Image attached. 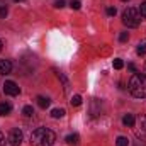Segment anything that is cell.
<instances>
[{"mask_svg": "<svg viewBox=\"0 0 146 146\" xmlns=\"http://www.w3.org/2000/svg\"><path fill=\"white\" fill-rule=\"evenodd\" d=\"M49 104H51V100H49L48 97H42V95H39V97H37V106H39L41 109L49 107Z\"/></svg>", "mask_w": 146, "mask_h": 146, "instance_id": "obj_8", "label": "cell"}, {"mask_svg": "<svg viewBox=\"0 0 146 146\" xmlns=\"http://www.w3.org/2000/svg\"><path fill=\"white\" fill-rule=\"evenodd\" d=\"M12 72V63L9 60H0V75H9Z\"/></svg>", "mask_w": 146, "mask_h": 146, "instance_id": "obj_6", "label": "cell"}, {"mask_svg": "<svg viewBox=\"0 0 146 146\" xmlns=\"http://www.w3.org/2000/svg\"><path fill=\"white\" fill-rule=\"evenodd\" d=\"M66 143L70 146H76L78 143H80V136L76 134V133H73V134H70L68 138H66Z\"/></svg>", "mask_w": 146, "mask_h": 146, "instance_id": "obj_9", "label": "cell"}, {"mask_svg": "<svg viewBox=\"0 0 146 146\" xmlns=\"http://www.w3.org/2000/svg\"><path fill=\"white\" fill-rule=\"evenodd\" d=\"M80 104H82V97H80V95H73V97H72V106L78 107Z\"/></svg>", "mask_w": 146, "mask_h": 146, "instance_id": "obj_16", "label": "cell"}, {"mask_svg": "<svg viewBox=\"0 0 146 146\" xmlns=\"http://www.w3.org/2000/svg\"><path fill=\"white\" fill-rule=\"evenodd\" d=\"M51 115H53L54 119H60V117L65 115V109H54L53 112H51Z\"/></svg>", "mask_w": 146, "mask_h": 146, "instance_id": "obj_15", "label": "cell"}, {"mask_svg": "<svg viewBox=\"0 0 146 146\" xmlns=\"http://www.w3.org/2000/svg\"><path fill=\"white\" fill-rule=\"evenodd\" d=\"M127 70H129V72H133V73H138L136 65H133V63H129V65H127Z\"/></svg>", "mask_w": 146, "mask_h": 146, "instance_id": "obj_24", "label": "cell"}, {"mask_svg": "<svg viewBox=\"0 0 146 146\" xmlns=\"http://www.w3.org/2000/svg\"><path fill=\"white\" fill-rule=\"evenodd\" d=\"M3 145H5V136L0 133V146H3Z\"/></svg>", "mask_w": 146, "mask_h": 146, "instance_id": "obj_25", "label": "cell"}, {"mask_svg": "<svg viewBox=\"0 0 146 146\" xmlns=\"http://www.w3.org/2000/svg\"><path fill=\"white\" fill-rule=\"evenodd\" d=\"M127 39H129V34H127V33H121V34H119V41H121V42H126Z\"/></svg>", "mask_w": 146, "mask_h": 146, "instance_id": "obj_20", "label": "cell"}, {"mask_svg": "<svg viewBox=\"0 0 146 146\" xmlns=\"http://www.w3.org/2000/svg\"><path fill=\"white\" fill-rule=\"evenodd\" d=\"M122 122H124V126L133 127V126L136 124V119H134V115H133V114H126V115L122 117Z\"/></svg>", "mask_w": 146, "mask_h": 146, "instance_id": "obj_7", "label": "cell"}, {"mask_svg": "<svg viewBox=\"0 0 146 146\" xmlns=\"http://www.w3.org/2000/svg\"><path fill=\"white\" fill-rule=\"evenodd\" d=\"M7 14H9L7 7H5V5H3V7H0V17H2V19H5V17H7Z\"/></svg>", "mask_w": 146, "mask_h": 146, "instance_id": "obj_21", "label": "cell"}, {"mask_svg": "<svg viewBox=\"0 0 146 146\" xmlns=\"http://www.w3.org/2000/svg\"><path fill=\"white\" fill-rule=\"evenodd\" d=\"M122 2H127V0H122Z\"/></svg>", "mask_w": 146, "mask_h": 146, "instance_id": "obj_28", "label": "cell"}, {"mask_svg": "<svg viewBox=\"0 0 146 146\" xmlns=\"http://www.w3.org/2000/svg\"><path fill=\"white\" fill-rule=\"evenodd\" d=\"M56 139L54 133L46 127H39L31 134V146H53Z\"/></svg>", "mask_w": 146, "mask_h": 146, "instance_id": "obj_2", "label": "cell"}, {"mask_svg": "<svg viewBox=\"0 0 146 146\" xmlns=\"http://www.w3.org/2000/svg\"><path fill=\"white\" fill-rule=\"evenodd\" d=\"M141 22V14L138 9L134 7H127L124 12H122V24L127 26V27H138Z\"/></svg>", "mask_w": 146, "mask_h": 146, "instance_id": "obj_3", "label": "cell"}, {"mask_svg": "<svg viewBox=\"0 0 146 146\" xmlns=\"http://www.w3.org/2000/svg\"><path fill=\"white\" fill-rule=\"evenodd\" d=\"M70 7H72L73 10H78V9L82 7V2H80V0H72V2H70Z\"/></svg>", "mask_w": 146, "mask_h": 146, "instance_id": "obj_17", "label": "cell"}, {"mask_svg": "<svg viewBox=\"0 0 146 146\" xmlns=\"http://www.w3.org/2000/svg\"><path fill=\"white\" fill-rule=\"evenodd\" d=\"M22 114H24L26 117H33V115H34V109H33V106H26V107L22 109Z\"/></svg>", "mask_w": 146, "mask_h": 146, "instance_id": "obj_12", "label": "cell"}, {"mask_svg": "<svg viewBox=\"0 0 146 146\" xmlns=\"http://www.w3.org/2000/svg\"><path fill=\"white\" fill-rule=\"evenodd\" d=\"M2 48H3V42H2V39H0V51H2Z\"/></svg>", "mask_w": 146, "mask_h": 146, "instance_id": "obj_26", "label": "cell"}, {"mask_svg": "<svg viewBox=\"0 0 146 146\" xmlns=\"http://www.w3.org/2000/svg\"><path fill=\"white\" fill-rule=\"evenodd\" d=\"M115 146H129V139L124 138V136H119L117 141H115Z\"/></svg>", "mask_w": 146, "mask_h": 146, "instance_id": "obj_13", "label": "cell"}, {"mask_svg": "<svg viewBox=\"0 0 146 146\" xmlns=\"http://www.w3.org/2000/svg\"><path fill=\"white\" fill-rule=\"evenodd\" d=\"M129 92L136 99H146V75L145 73H134L129 80Z\"/></svg>", "mask_w": 146, "mask_h": 146, "instance_id": "obj_1", "label": "cell"}, {"mask_svg": "<svg viewBox=\"0 0 146 146\" xmlns=\"http://www.w3.org/2000/svg\"><path fill=\"white\" fill-rule=\"evenodd\" d=\"M10 110H12V106L9 102H2L0 104V115H7V114H10Z\"/></svg>", "mask_w": 146, "mask_h": 146, "instance_id": "obj_10", "label": "cell"}, {"mask_svg": "<svg viewBox=\"0 0 146 146\" xmlns=\"http://www.w3.org/2000/svg\"><path fill=\"white\" fill-rule=\"evenodd\" d=\"M22 138H24V136H22V131L15 127V129H12L10 134H9V143H10L12 146H21Z\"/></svg>", "mask_w": 146, "mask_h": 146, "instance_id": "obj_5", "label": "cell"}, {"mask_svg": "<svg viewBox=\"0 0 146 146\" xmlns=\"http://www.w3.org/2000/svg\"><path fill=\"white\" fill-rule=\"evenodd\" d=\"M3 92H5V95L15 97V95H19V94H21V88H19V85H17L15 82L9 80V82H5V83H3Z\"/></svg>", "mask_w": 146, "mask_h": 146, "instance_id": "obj_4", "label": "cell"}, {"mask_svg": "<svg viewBox=\"0 0 146 146\" xmlns=\"http://www.w3.org/2000/svg\"><path fill=\"white\" fill-rule=\"evenodd\" d=\"M115 14H117L115 7H109V9H107V15H110V17H112V15H115Z\"/></svg>", "mask_w": 146, "mask_h": 146, "instance_id": "obj_23", "label": "cell"}, {"mask_svg": "<svg viewBox=\"0 0 146 146\" xmlns=\"http://www.w3.org/2000/svg\"><path fill=\"white\" fill-rule=\"evenodd\" d=\"M139 129H141V136H146V115L139 117Z\"/></svg>", "mask_w": 146, "mask_h": 146, "instance_id": "obj_11", "label": "cell"}, {"mask_svg": "<svg viewBox=\"0 0 146 146\" xmlns=\"http://www.w3.org/2000/svg\"><path fill=\"white\" fill-rule=\"evenodd\" d=\"M15 2H21V0H15Z\"/></svg>", "mask_w": 146, "mask_h": 146, "instance_id": "obj_27", "label": "cell"}, {"mask_svg": "<svg viewBox=\"0 0 146 146\" xmlns=\"http://www.w3.org/2000/svg\"><path fill=\"white\" fill-rule=\"evenodd\" d=\"M136 51H138V54H146V39L138 44V49Z\"/></svg>", "mask_w": 146, "mask_h": 146, "instance_id": "obj_14", "label": "cell"}, {"mask_svg": "<svg viewBox=\"0 0 146 146\" xmlns=\"http://www.w3.org/2000/svg\"><path fill=\"white\" fill-rule=\"evenodd\" d=\"M65 3H66L65 0H56V2H54V7H56V9H63Z\"/></svg>", "mask_w": 146, "mask_h": 146, "instance_id": "obj_22", "label": "cell"}, {"mask_svg": "<svg viewBox=\"0 0 146 146\" xmlns=\"http://www.w3.org/2000/svg\"><path fill=\"white\" fill-rule=\"evenodd\" d=\"M122 66H124V63H122V60H119V58H115V60H114V68H115V70H121Z\"/></svg>", "mask_w": 146, "mask_h": 146, "instance_id": "obj_18", "label": "cell"}, {"mask_svg": "<svg viewBox=\"0 0 146 146\" xmlns=\"http://www.w3.org/2000/svg\"><path fill=\"white\" fill-rule=\"evenodd\" d=\"M139 14H141V17H146V2H143L141 5H139Z\"/></svg>", "mask_w": 146, "mask_h": 146, "instance_id": "obj_19", "label": "cell"}]
</instances>
